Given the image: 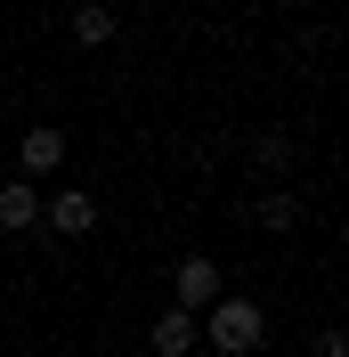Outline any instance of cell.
Instances as JSON below:
<instances>
[{"label": "cell", "instance_id": "cell-4", "mask_svg": "<svg viewBox=\"0 0 349 357\" xmlns=\"http://www.w3.org/2000/svg\"><path fill=\"white\" fill-rule=\"evenodd\" d=\"M171 292H179V309H187V317L211 309V301H219V260H211V252H187V260L171 268Z\"/></svg>", "mask_w": 349, "mask_h": 357}, {"label": "cell", "instance_id": "cell-1", "mask_svg": "<svg viewBox=\"0 0 349 357\" xmlns=\"http://www.w3.org/2000/svg\"><path fill=\"white\" fill-rule=\"evenodd\" d=\"M203 333H211L219 357H252V349L268 341V309H260V301H228V292H219L211 309H203Z\"/></svg>", "mask_w": 349, "mask_h": 357}, {"label": "cell", "instance_id": "cell-7", "mask_svg": "<svg viewBox=\"0 0 349 357\" xmlns=\"http://www.w3.org/2000/svg\"><path fill=\"white\" fill-rule=\"evenodd\" d=\"M114 41V8L106 0H82V8H73V49H106Z\"/></svg>", "mask_w": 349, "mask_h": 357}, {"label": "cell", "instance_id": "cell-10", "mask_svg": "<svg viewBox=\"0 0 349 357\" xmlns=\"http://www.w3.org/2000/svg\"><path fill=\"white\" fill-rule=\"evenodd\" d=\"M317 357H349V333H341V325H325V333H317Z\"/></svg>", "mask_w": 349, "mask_h": 357}, {"label": "cell", "instance_id": "cell-3", "mask_svg": "<svg viewBox=\"0 0 349 357\" xmlns=\"http://www.w3.org/2000/svg\"><path fill=\"white\" fill-rule=\"evenodd\" d=\"M49 171H66V130L57 122H33L17 138V178H49Z\"/></svg>", "mask_w": 349, "mask_h": 357}, {"label": "cell", "instance_id": "cell-8", "mask_svg": "<svg viewBox=\"0 0 349 357\" xmlns=\"http://www.w3.org/2000/svg\"><path fill=\"white\" fill-rule=\"evenodd\" d=\"M252 227H268V236H292V227H301V195H260V211H252Z\"/></svg>", "mask_w": 349, "mask_h": 357}, {"label": "cell", "instance_id": "cell-5", "mask_svg": "<svg viewBox=\"0 0 349 357\" xmlns=\"http://www.w3.org/2000/svg\"><path fill=\"white\" fill-rule=\"evenodd\" d=\"M41 227V187L33 178H0V236H33Z\"/></svg>", "mask_w": 349, "mask_h": 357}, {"label": "cell", "instance_id": "cell-9", "mask_svg": "<svg viewBox=\"0 0 349 357\" xmlns=\"http://www.w3.org/2000/svg\"><path fill=\"white\" fill-rule=\"evenodd\" d=\"M244 155L260 162V171H284V162H292V138H284V130H260L252 146H244Z\"/></svg>", "mask_w": 349, "mask_h": 357}, {"label": "cell", "instance_id": "cell-6", "mask_svg": "<svg viewBox=\"0 0 349 357\" xmlns=\"http://www.w3.org/2000/svg\"><path fill=\"white\" fill-rule=\"evenodd\" d=\"M147 349L154 357H187V349H195V317H187V309H163L154 333H147Z\"/></svg>", "mask_w": 349, "mask_h": 357}, {"label": "cell", "instance_id": "cell-2", "mask_svg": "<svg viewBox=\"0 0 349 357\" xmlns=\"http://www.w3.org/2000/svg\"><path fill=\"white\" fill-rule=\"evenodd\" d=\"M41 227H49V236H66V244H82L89 227H98V195H89V187L49 195V203H41Z\"/></svg>", "mask_w": 349, "mask_h": 357}]
</instances>
